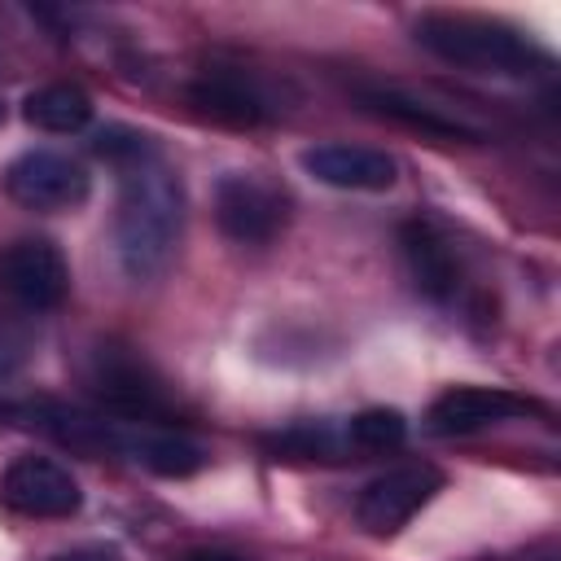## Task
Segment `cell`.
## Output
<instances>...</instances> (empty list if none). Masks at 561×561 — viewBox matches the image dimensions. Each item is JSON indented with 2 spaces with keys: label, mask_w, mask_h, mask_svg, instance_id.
<instances>
[{
  "label": "cell",
  "mask_w": 561,
  "mask_h": 561,
  "mask_svg": "<svg viewBox=\"0 0 561 561\" xmlns=\"http://www.w3.org/2000/svg\"><path fill=\"white\" fill-rule=\"evenodd\" d=\"M13 416L48 438H57L61 447L75 451H92V456H123L158 478H188L197 469H206V447L180 430L167 425H145V421H123V416H101V412H83L57 399H26L13 408Z\"/></svg>",
  "instance_id": "obj_1"
},
{
  "label": "cell",
  "mask_w": 561,
  "mask_h": 561,
  "mask_svg": "<svg viewBox=\"0 0 561 561\" xmlns=\"http://www.w3.org/2000/svg\"><path fill=\"white\" fill-rule=\"evenodd\" d=\"M184 232V188L175 171L149 153L123 167L118 210H114V250L127 280L149 285L175 259Z\"/></svg>",
  "instance_id": "obj_2"
},
{
  "label": "cell",
  "mask_w": 561,
  "mask_h": 561,
  "mask_svg": "<svg viewBox=\"0 0 561 561\" xmlns=\"http://www.w3.org/2000/svg\"><path fill=\"white\" fill-rule=\"evenodd\" d=\"M416 44L478 75H535L548 66V53L517 26L486 13H421Z\"/></svg>",
  "instance_id": "obj_3"
},
{
  "label": "cell",
  "mask_w": 561,
  "mask_h": 561,
  "mask_svg": "<svg viewBox=\"0 0 561 561\" xmlns=\"http://www.w3.org/2000/svg\"><path fill=\"white\" fill-rule=\"evenodd\" d=\"M289 193L263 171H228L215 184V224L237 245H267L289 224Z\"/></svg>",
  "instance_id": "obj_4"
},
{
  "label": "cell",
  "mask_w": 561,
  "mask_h": 561,
  "mask_svg": "<svg viewBox=\"0 0 561 561\" xmlns=\"http://www.w3.org/2000/svg\"><path fill=\"white\" fill-rule=\"evenodd\" d=\"M88 386L92 394L118 412L123 421H145V425H158L171 416V394L167 386L158 381V373L136 359L127 346H96L92 359H88Z\"/></svg>",
  "instance_id": "obj_5"
},
{
  "label": "cell",
  "mask_w": 561,
  "mask_h": 561,
  "mask_svg": "<svg viewBox=\"0 0 561 561\" xmlns=\"http://www.w3.org/2000/svg\"><path fill=\"white\" fill-rule=\"evenodd\" d=\"M443 491V469L425 465V460H412V465H394L386 473H377L359 500H355V522L386 539V535H399L434 495Z\"/></svg>",
  "instance_id": "obj_6"
},
{
  "label": "cell",
  "mask_w": 561,
  "mask_h": 561,
  "mask_svg": "<svg viewBox=\"0 0 561 561\" xmlns=\"http://www.w3.org/2000/svg\"><path fill=\"white\" fill-rule=\"evenodd\" d=\"M4 193L26 206V210H75L88 202L92 180L83 171V162H75L70 153L57 149H26L4 167Z\"/></svg>",
  "instance_id": "obj_7"
},
{
  "label": "cell",
  "mask_w": 561,
  "mask_h": 561,
  "mask_svg": "<svg viewBox=\"0 0 561 561\" xmlns=\"http://www.w3.org/2000/svg\"><path fill=\"white\" fill-rule=\"evenodd\" d=\"M0 294L13 298L22 311H53L70 294V267L57 241L48 237H18L0 250Z\"/></svg>",
  "instance_id": "obj_8"
},
{
  "label": "cell",
  "mask_w": 561,
  "mask_h": 561,
  "mask_svg": "<svg viewBox=\"0 0 561 561\" xmlns=\"http://www.w3.org/2000/svg\"><path fill=\"white\" fill-rule=\"evenodd\" d=\"M0 504L22 517H75L83 491L66 465L48 456H18L0 473Z\"/></svg>",
  "instance_id": "obj_9"
},
{
  "label": "cell",
  "mask_w": 561,
  "mask_h": 561,
  "mask_svg": "<svg viewBox=\"0 0 561 561\" xmlns=\"http://www.w3.org/2000/svg\"><path fill=\"white\" fill-rule=\"evenodd\" d=\"M535 412H543V403L517 390H504V386H451L430 403L425 425L434 434H473L482 425H500V421H517Z\"/></svg>",
  "instance_id": "obj_10"
},
{
  "label": "cell",
  "mask_w": 561,
  "mask_h": 561,
  "mask_svg": "<svg viewBox=\"0 0 561 561\" xmlns=\"http://www.w3.org/2000/svg\"><path fill=\"white\" fill-rule=\"evenodd\" d=\"M188 101L197 114L224 123V127H259L272 118V96L254 75H241L237 66H210L188 83Z\"/></svg>",
  "instance_id": "obj_11"
},
{
  "label": "cell",
  "mask_w": 561,
  "mask_h": 561,
  "mask_svg": "<svg viewBox=\"0 0 561 561\" xmlns=\"http://www.w3.org/2000/svg\"><path fill=\"white\" fill-rule=\"evenodd\" d=\"M302 171L329 188H351V193H386L399 180V162L386 149L342 145V140L302 149Z\"/></svg>",
  "instance_id": "obj_12"
},
{
  "label": "cell",
  "mask_w": 561,
  "mask_h": 561,
  "mask_svg": "<svg viewBox=\"0 0 561 561\" xmlns=\"http://www.w3.org/2000/svg\"><path fill=\"white\" fill-rule=\"evenodd\" d=\"M399 245H403V263H408L416 294H425L430 302H451L460 289V263H456L451 245L438 237V228L408 219L399 228Z\"/></svg>",
  "instance_id": "obj_13"
},
{
  "label": "cell",
  "mask_w": 561,
  "mask_h": 561,
  "mask_svg": "<svg viewBox=\"0 0 561 561\" xmlns=\"http://www.w3.org/2000/svg\"><path fill=\"white\" fill-rule=\"evenodd\" d=\"M359 96H364L368 110H377V114H386V118H394V123H403V127H416V131H425V136L478 140V131H473L469 123H460V118L443 114L438 105L416 101V96H408V92H399V88H364Z\"/></svg>",
  "instance_id": "obj_14"
},
{
  "label": "cell",
  "mask_w": 561,
  "mask_h": 561,
  "mask_svg": "<svg viewBox=\"0 0 561 561\" xmlns=\"http://www.w3.org/2000/svg\"><path fill=\"white\" fill-rule=\"evenodd\" d=\"M22 114L31 127L44 131H79L92 118V96L79 83H44L22 101Z\"/></svg>",
  "instance_id": "obj_15"
},
{
  "label": "cell",
  "mask_w": 561,
  "mask_h": 561,
  "mask_svg": "<svg viewBox=\"0 0 561 561\" xmlns=\"http://www.w3.org/2000/svg\"><path fill=\"white\" fill-rule=\"evenodd\" d=\"M342 438H346L351 451H368V456L373 451H394L408 438V421H403L399 408H364L346 421Z\"/></svg>",
  "instance_id": "obj_16"
},
{
  "label": "cell",
  "mask_w": 561,
  "mask_h": 561,
  "mask_svg": "<svg viewBox=\"0 0 561 561\" xmlns=\"http://www.w3.org/2000/svg\"><path fill=\"white\" fill-rule=\"evenodd\" d=\"M267 447L276 456H294V460H342V451H351L346 438L333 434L329 425H294V430L267 438Z\"/></svg>",
  "instance_id": "obj_17"
},
{
  "label": "cell",
  "mask_w": 561,
  "mask_h": 561,
  "mask_svg": "<svg viewBox=\"0 0 561 561\" xmlns=\"http://www.w3.org/2000/svg\"><path fill=\"white\" fill-rule=\"evenodd\" d=\"M96 153L110 158V162H118V167H127V162H136V158H149L153 145H149V136H140V131H131V127H105V131L96 136Z\"/></svg>",
  "instance_id": "obj_18"
},
{
  "label": "cell",
  "mask_w": 561,
  "mask_h": 561,
  "mask_svg": "<svg viewBox=\"0 0 561 561\" xmlns=\"http://www.w3.org/2000/svg\"><path fill=\"white\" fill-rule=\"evenodd\" d=\"M26 359H31V333L18 320L0 316V377H13Z\"/></svg>",
  "instance_id": "obj_19"
},
{
  "label": "cell",
  "mask_w": 561,
  "mask_h": 561,
  "mask_svg": "<svg viewBox=\"0 0 561 561\" xmlns=\"http://www.w3.org/2000/svg\"><path fill=\"white\" fill-rule=\"evenodd\" d=\"M180 561H250V557L228 552V548H193V552H184Z\"/></svg>",
  "instance_id": "obj_20"
},
{
  "label": "cell",
  "mask_w": 561,
  "mask_h": 561,
  "mask_svg": "<svg viewBox=\"0 0 561 561\" xmlns=\"http://www.w3.org/2000/svg\"><path fill=\"white\" fill-rule=\"evenodd\" d=\"M48 561H118V557H114V552H101V548H75V552L48 557Z\"/></svg>",
  "instance_id": "obj_21"
},
{
  "label": "cell",
  "mask_w": 561,
  "mask_h": 561,
  "mask_svg": "<svg viewBox=\"0 0 561 561\" xmlns=\"http://www.w3.org/2000/svg\"><path fill=\"white\" fill-rule=\"evenodd\" d=\"M530 561H552V552H543V557H530Z\"/></svg>",
  "instance_id": "obj_22"
},
{
  "label": "cell",
  "mask_w": 561,
  "mask_h": 561,
  "mask_svg": "<svg viewBox=\"0 0 561 561\" xmlns=\"http://www.w3.org/2000/svg\"><path fill=\"white\" fill-rule=\"evenodd\" d=\"M0 123H4V105H0Z\"/></svg>",
  "instance_id": "obj_23"
}]
</instances>
